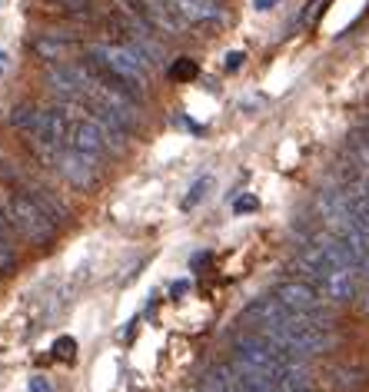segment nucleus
<instances>
[{
	"label": "nucleus",
	"mask_w": 369,
	"mask_h": 392,
	"mask_svg": "<svg viewBox=\"0 0 369 392\" xmlns=\"http://www.w3.org/2000/svg\"><path fill=\"white\" fill-rule=\"evenodd\" d=\"M243 319L253 323L263 336H270L273 343H280L283 349L300 356H313V353H326L336 336L330 333V323L313 319V316L293 313L290 306H283L276 296H263L253 299L250 306L243 309Z\"/></svg>",
	"instance_id": "obj_1"
},
{
	"label": "nucleus",
	"mask_w": 369,
	"mask_h": 392,
	"mask_svg": "<svg viewBox=\"0 0 369 392\" xmlns=\"http://www.w3.org/2000/svg\"><path fill=\"white\" fill-rule=\"evenodd\" d=\"M233 349H236L233 363L250 366V369H256V373L273 376L276 383H280L283 376L290 373L293 366H306V356L290 353V349H283L280 343H273L270 336H263V333L236 336Z\"/></svg>",
	"instance_id": "obj_2"
},
{
	"label": "nucleus",
	"mask_w": 369,
	"mask_h": 392,
	"mask_svg": "<svg viewBox=\"0 0 369 392\" xmlns=\"http://www.w3.org/2000/svg\"><path fill=\"white\" fill-rule=\"evenodd\" d=\"M87 54L93 64H100L113 77H120L123 84L133 86L136 94L146 90V60L133 47H126V44H90Z\"/></svg>",
	"instance_id": "obj_3"
},
{
	"label": "nucleus",
	"mask_w": 369,
	"mask_h": 392,
	"mask_svg": "<svg viewBox=\"0 0 369 392\" xmlns=\"http://www.w3.org/2000/svg\"><path fill=\"white\" fill-rule=\"evenodd\" d=\"M67 146H74V150H80L84 156H90V160H103V156H113V154H123V144H120L117 136L110 134L107 126L100 124L93 114H77L74 116V124H70V140Z\"/></svg>",
	"instance_id": "obj_4"
},
{
	"label": "nucleus",
	"mask_w": 369,
	"mask_h": 392,
	"mask_svg": "<svg viewBox=\"0 0 369 392\" xmlns=\"http://www.w3.org/2000/svg\"><path fill=\"white\" fill-rule=\"evenodd\" d=\"M273 296L280 299L283 306H290L293 313H303V316H313V319H323L330 323V299L323 296V289H316L313 283H303V279H286L280 286L273 289Z\"/></svg>",
	"instance_id": "obj_5"
},
{
	"label": "nucleus",
	"mask_w": 369,
	"mask_h": 392,
	"mask_svg": "<svg viewBox=\"0 0 369 392\" xmlns=\"http://www.w3.org/2000/svg\"><path fill=\"white\" fill-rule=\"evenodd\" d=\"M54 170H57L70 186H80V190H90V186L97 183V160L84 156L80 150H74V146H64V150H60Z\"/></svg>",
	"instance_id": "obj_6"
},
{
	"label": "nucleus",
	"mask_w": 369,
	"mask_h": 392,
	"mask_svg": "<svg viewBox=\"0 0 369 392\" xmlns=\"http://www.w3.org/2000/svg\"><path fill=\"white\" fill-rule=\"evenodd\" d=\"M180 17L190 24V27H216L226 20V10L220 0H170Z\"/></svg>",
	"instance_id": "obj_7"
},
{
	"label": "nucleus",
	"mask_w": 369,
	"mask_h": 392,
	"mask_svg": "<svg viewBox=\"0 0 369 392\" xmlns=\"http://www.w3.org/2000/svg\"><path fill=\"white\" fill-rule=\"evenodd\" d=\"M143 10H146V20L153 24V30H160V34H170V37H176V34H183L190 24H186L183 17H180V10L170 4V0H143Z\"/></svg>",
	"instance_id": "obj_8"
},
{
	"label": "nucleus",
	"mask_w": 369,
	"mask_h": 392,
	"mask_svg": "<svg viewBox=\"0 0 369 392\" xmlns=\"http://www.w3.org/2000/svg\"><path fill=\"white\" fill-rule=\"evenodd\" d=\"M24 193H30V200L37 203L40 210L47 213V216H50L54 223H57V226H60V223H67V220H70V210H67V206H64V203H60L50 190H44V186H37V183H30V180H27Z\"/></svg>",
	"instance_id": "obj_9"
},
{
	"label": "nucleus",
	"mask_w": 369,
	"mask_h": 392,
	"mask_svg": "<svg viewBox=\"0 0 369 392\" xmlns=\"http://www.w3.org/2000/svg\"><path fill=\"white\" fill-rule=\"evenodd\" d=\"M203 392H246L233 366H216L203 379Z\"/></svg>",
	"instance_id": "obj_10"
},
{
	"label": "nucleus",
	"mask_w": 369,
	"mask_h": 392,
	"mask_svg": "<svg viewBox=\"0 0 369 392\" xmlns=\"http://www.w3.org/2000/svg\"><path fill=\"white\" fill-rule=\"evenodd\" d=\"M40 110H44V106L17 104L14 110H10V126H14V130H20L27 140H30V136H37L40 134Z\"/></svg>",
	"instance_id": "obj_11"
},
{
	"label": "nucleus",
	"mask_w": 369,
	"mask_h": 392,
	"mask_svg": "<svg viewBox=\"0 0 369 392\" xmlns=\"http://www.w3.org/2000/svg\"><path fill=\"white\" fill-rule=\"evenodd\" d=\"M233 369H236V376H240V383H243L246 392H283L280 383H276L273 376L256 373V369H250V366H240V363H233Z\"/></svg>",
	"instance_id": "obj_12"
},
{
	"label": "nucleus",
	"mask_w": 369,
	"mask_h": 392,
	"mask_svg": "<svg viewBox=\"0 0 369 392\" xmlns=\"http://www.w3.org/2000/svg\"><path fill=\"white\" fill-rule=\"evenodd\" d=\"M70 50V40L57 37V34H44V37L34 40V54H37L40 60H47V64H57V60H64V54Z\"/></svg>",
	"instance_id": "obj_13"
},
{
	"label": "nucleus",
	"mask_w": 369,
	"mask_h": 392,
	"mask_svg": "<svg viewBox=\"0 0 369 392\" xmlns=\"http://www.w3.org/2000/svg\"><path fill=\"white\" fill-rule=\"evenodd\" d=\"M280 389L283 392H320V386H316V379H313V373L306 366H293L290 373L280 379Z\"/></svg>",
	"instance_id": "obj_14"
},
{
	"label": "nucleus",
	"mask_w": 369,
	"mask_h": 392,
	"mask_svg": "<svg viewBox=\"0 0 369 392\" xmlns=\"http://www.w3.org/2000/svg\"><path fill=\"white\" fill-rule=\"evenodd\" d=\"M17 269V249H14V243H10L7 230H0V273L7 276V273H14Z\"/></svg>",
	"instance_id": "obj_15"
},
{
	"label": "nucleus",
	"mask_w": 369,
	"mask_h": 392,
	"mask_svg": "<svg viewBox=\"0 0 369 392\" xmlns=\"http://www.w3.org/2000/svg\"><path fill=\"white\" fill-rule=\"evenodd\" d=\"M210 186H213V180H210V176H203V180H196L193 186H190V196H186L183 200V210H193L196 203L203 200L206 196V190H210Z\"/></svg>",
	"instance_id": "obj_16"
},
{
	"label": "nucleus",
	"mask_w": 369,
	"mask_h": 392,
	"mask_svg": "<svg viewBox=\"0 0 369 392\" xmlns=\"http://www.w3.org/2000/svg\"><path fill=\"white\" fill-rule=\"evenodd\" d=\"M170 77L173 80H193L196 77V64L190 57H180L173 67H170Z\"/></svg>",
	"instance_id": "obj_17"
},
{
	"label": "nucleus",
	"mask_w": 369,
	"mask_h": 392,
	"mask_svg": "<svg viewBox=\"0 0 369 392\" xmlns=\"http://www.w3.org/2000/svg\"><path fill=\"white\" fill-rule=\"evenodd\" d=\"M336 386H340V389H356V386L363 383V373L360 369H336Z\"/></svg>",
	"instance_id": "obj_18"
},
{
	"label": "nucleus",
	"mask_w": 369,
	"mask_h": 392,
	"mask_svg": "<svg viewBox=\"0 0 369 392\" xmlns=\"http://www.w3.org/2000/svg\"><path fill=\"white\" fill-rule=\"evenodd\" d=\"M74 353H77V339L74 336H60L54 343V356H60V359H74Z\"/></svg>",
	"instance_id": "obj_19"
},
{
	"label": "nucleus",
	"mask_w": 369,
	"mask_h": 392,
	"mask_svg": "<svg viewBox=\"0 0 369 392\" xmlns=\"http://www.w3.org/2000/svg\"><path fill=\"white\" fill-rule=\"evenodd\" d=\"M260 210V200L253 196V193H246V196H240V200L233 203V213H256Z\"/></svg>",
	"instance_id": "obj_20"
},
{
	"label": "nucleus",
	"mask_w": 369,
	"mask_h": 392,
	"mask_svg": "<svg viewBox=\"0 0 369 392\" xmlns=\"http://www.w3.org/2000/svg\"><path fill=\"white\" fill-rule=\"evenodd\" d=\"M50 4H57V7L70 10V14H84L90 7V0H50Z\"/></svg>",
	"instance_id": "obj_21"
},
{
	"label": "nucleus",
	"mask_w": 369,
	"mask_h": 392,
	"mask_svg": "<svg viewBox=\"0 0 369 392\" xmlns=\"http://www.w3.org/2000/svg\"><path fill=\"white\" fill-rule=\"evenodd\" d=\"M113 7H123V10H130V14H136V17H146L143 0H113Z\"/></svg>",
	"instance_id": "obj_22"
},
{
	"label": "nucleus",
	"mask_w": 369,
	"mask_h": 392,
	"mask_svg": "<svg viewBox=\"0 0 369 392\" xmlns=\"http://www.w3.org/2000/svg\"><path fill=\"white\" fill-rule=\"evenodd\" d=\"M30 392H54V389H50V383L44 376H34V379H30Z\"/></svg>",
	"instance_id": "obj_23"
},
{
	"label": "nucleus",
	"mask_w": 369,
	"mask_h": 392,
	"mask_svg": "<svg viewBox=\"0 0 369 392\" xmlns=\"http://www.w3.org/2000/svg\"><path fill=\"white\" fill-rule=\"evenodd\" d=\"M240 64H243V54H240V50H236V54H226V70H236Z\"/></svg>",
	"instance_id": "obj_24"
},
{
	"label": "nucleus",
	"mask_w": 369,
	"mask_h": 392,
	"mask_svg": "<svg viewBox=\"0 0 369 392\" xmlns=\"http://www.w3.org/2000/svg\"><path fill=\"white\" fill-rule=\"evenodd\" d=\"M276 4H280V0H253V7L256 10H273Z\"/></svg>",
	"instance_id": "obj_25"
},
{
	"label": "nucleus",
	"mask_w": 369,
	"mask_h": 392,
	"mask_svg": "<svg viewBox=\"0 0 369 392\" xmlns=\"http://www.w3.org/2000/svg\"><path fill=\"white\" fill-rule=\"evenodd\" d=\"M4 60H7V54H4V50H0V70H4Z\"/></svg>",
	"instance_id": "obj_26"
}]
</instances>
